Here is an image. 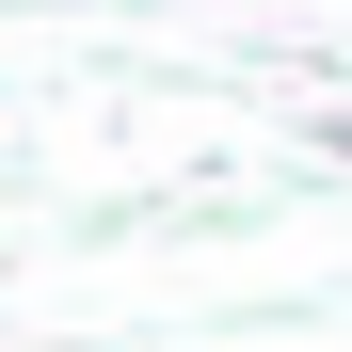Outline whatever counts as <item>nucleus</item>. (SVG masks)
<instances>
[{"label": "nucleus", "instance_id": "obj_1", "mask_svg": "<svg viewBox=\"0 0 352 352\" xmlns=\"http://www.w3.org/2000/svg\"><path fill=\"white\" fill-rule=\"evenodd\" d=\"M320 160H352V112H320Z\"/></svg>", "mask_w": 352, "mask_h": 352}]
</instances>
